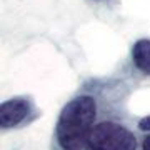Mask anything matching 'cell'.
Returning a JSON list of instances; mask_svg holds the SVG:
<instances>
[{
  "mask_svg": "<svg viewBox=\"0 0 150 150\" xmlns=\"http://www.w3.org/2000/svg\"><path fill=\"white\" fill-rule=\"evenodd\" d=\"M38 108L30 95H18L2 102L0 123L4 130L22 129L38 117Z\"/></svg>",
  "mask_w": 150,
  "mask_h": 150,
  "instance_id": "3957f363",
  "label": "cell"
},
{
  "mask_svg": "<svg viewBox=\"0 0 150 150\" xmlns=\"http://www.w3.org/2000/svg\"><path fill=\"white\" fill-rule=\"evenodd\" d=\"M137 129L140 132H150V115L140 118L139 122H137Z\"/></svg>",
  "mask_w": 150,
  "mask_h": 150,
  "instance_id": "5b68a950",
  "label": "cell"
},
{
  "mask_svg": "<svg viewBox=\"0 0 150 150\" xmlns=\"http://www.w3.org/2000/svg\"><path fill=\"white\" fill-rule=\"evenodd\" d=\"M112 105L92 129L87 150H140L142 140L118 113V107L112 108Z\"/></svg>",
  "mask_w": 150,
  "mask_h": 150,
  "instance_id": "7a4b0ae2",
  "label": "cell"
},
{
  "mask_svg": "<svg viewBox=\"0 0 150 150\" xmlns=\"http://www.w3.org/2000/svg\"><path fill=\"white\" fill-rule=\"evenodd\" d=\"M100 85V82L85 83L64 105L54 130L52 150H87L88 135L102 117Z\"/></svg>",
  "mask_w": 150,
  "mask_h": 150,
  "instance_id": "6da1fadb",
  "label": "cell"
},
{
  "mask_svg": "<svg viewBox=\"0 0 150 150\" xmlns=\"http://www.w3.org/2000/svg\"><path fill=\"white\" fill-rule=\"evenodd\" d=\"M130 62L140 75L150 77V38H139L132 45Z\"/></svg>",
  "mask_w": 150,
  "mask_h": 150,
  "instance_id": "277c9868",
  "label": "cell"
},
{
  "mask_svg": "<svg viewBox=\"0 0 150 150\" xmlns=\"http://www.w3.org/2000/svg\"><path fill=\"white\" fill-rule=\"evenodd\" d=\"M142 150H150V134L142 137Z\"/></svg>",
  "mask_w": 150,
  "mask_h": 150,
  "instance_id": "8992f818",
  "label": "cell"
}]
</instances>
